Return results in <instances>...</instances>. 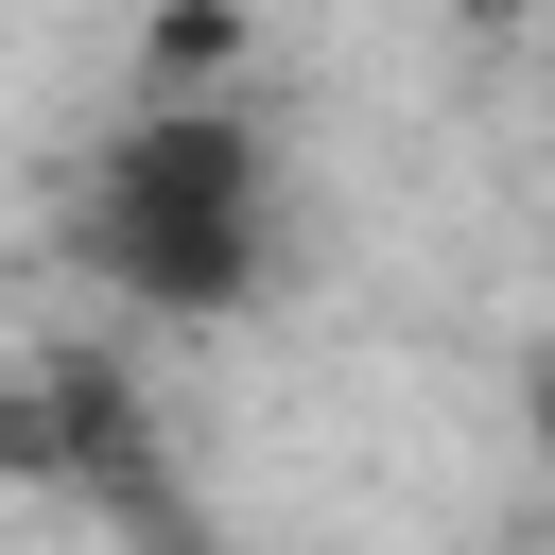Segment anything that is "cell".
Instances as JSON below:
<instances>
[{
  "label": "cell",
  "instance_id": "obj_1",
  "mask_svg": "<svg viewBox=\"0 0 555 555\" xmlns=\"http://www.w3.org/2000/svg\"><path fill=\"white\" fill-rule=\"evenodd\" d=\"M69 243L104 295L208 330V312H260L295 278V173H278V121L260 104H208V87H156L104 121L87 191H69Z\"/></svg>",
  "mask_w": 555,
  "mask_h": 555
},
{
  "label": "cell",
  "instance_id": "obj_2",
  "mask_svg": "<svg viewBox=\"0 0 555 555\" xmlns=\"http://www.w3.org/2000/svg\"><path fill=\"white\" fill-rule=\"evenodd\" d=\"M538 451H555V347H538Z\"/></svg>",
  "mask_w": 555,
  "mask_h": 555
},
{
  "label": "cell",
  "instance_id": "obj_3",
  "mask_svg": "<svg viewBox=\"0 0 555 555\" xmlns=\"http://www.w3.org/2000/svg\"><path fill=\"white\" fill-rule=\"evenodd\" d=\"M468 17H538V0H468Z\"/></svg>",
  "mask_w": 555,
  "mask_h": 555
}]
</instances>
